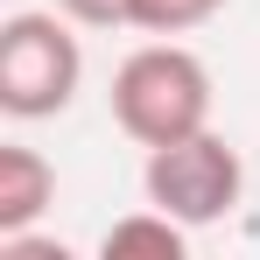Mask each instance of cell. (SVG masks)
<instances>
[{
	"label": "cell",
	"instance_id": "6da1fadb",
	"mask_svg": "<svg viewBox=\"0 0 260 260\" xmlns=\"http://www.w3.org/2000/svg\"><path fill=\"white\" fill-rule=\"evenodd\" d=\"M113 120L127 141L141 148H169L183 134H204L211 127V71H204V56L183 43H141L113 71Z\"/></svg>",
	"mask_w": 260,
	"mask_h": 260
},
{
	"label": "cell",
	"instance_id": "7a4b0ae2",
	"mask_svg": "<svg viewBox=\"0 0 260 260\" xmlns=\"http://www.w3.org/2000/svg\"><path fill=\"white\" fill-rule=\"evenodd\" d=\"M85 85V43L63 7H21L0 21V113L7 120H56Z\"/></svg>",
	"mask_w": 260,
	"mask_h": 260
},
{
	"label": "cell",
	"instance_id": "3957f363",
	"mask_svg": "<svg viewBox=\"0 0 260 260\" xmlns=\"http://www.w3.org/2000/svg\"><path fill=\"white\" fill-rule=\"evenodd\" d=\"M141 190H148V204H162L169 218H183L190 232H204L218 218L239 211V197H246V162H239V148L225 141V134H183L169 148H148V169H141Z\"/></svg>",
	"mask_w": 260,
	"mask_h": 260
},
{
	"label": "cell",
	"instance_id": "277c9868",
	"mask_svg": "<svg viewBox=\"0 0 260 260\" xmlns=\"http://www.w3.org/2000/svg\"><path fill=\"white\" fill-rule=\"evenodd\" d=\"M49 204H56V169H49L36 148L7 141L0 148V239L7 232H36Z\"/></svg>",
	"mask_w": 260,
	"mask_h": 260
},
{
	"label": "cell",
	"instance_id": "5b68a950",
	"mask_svg": "<svg viewBox=\"0 0 260 260\" xmlns=\"http://www.w3.org/2000/svg\"><path fill=\"white\" fill-rule=\"evenodd\" d=\"M99 253H106V260H134V253H148V260H183V253H190V225L169 218L162 204H148V211L113 218L106 239H99Z\"/></svg>",
	"mask_w": 260,
	"mask_h": 260
},
{
	"label": "cell",
	"instance_id": "8992f818",
	"mask_svg": "<svg viewBox=\"0 0 260 260\" xmlns=\"http://www.w3.org/2000/svg\"><path fill=\"white\" fill-rule=\"evenodd\" d=\"M211 14H225V0H141L134 7V28H148V36H190Z\"/></svg>",
	"mask_w": 260,
	"mask_h": 260
},
{
	"label": "cell",
	"instance_id": "52a82bcc",
	"mask_svg": "<svg viewBox=\"0 0 260 260\" xmlns=\"http://www.w3.org/2000/svg\"><path fill=\"white\" fill-rule=\"evenodd\" d=\"M78 28H134V7L141 0H56Z\"/></svg>",
	"mask_w": 260,
	"mask_h": 260
}]
</instances>
